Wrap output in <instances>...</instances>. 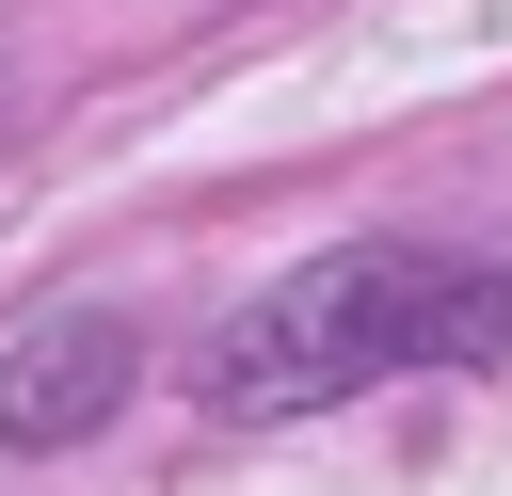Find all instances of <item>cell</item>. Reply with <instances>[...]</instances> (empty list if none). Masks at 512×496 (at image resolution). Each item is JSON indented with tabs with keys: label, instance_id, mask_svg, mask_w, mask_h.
Returning a JSON list of instances; mask_svg holds the SVG:
<instances>
[{
	"label": "cell",
	"instance_id": "7a4b0ae2",
	"mask_svg": "<svg viewBox=\"0 0 512 496\" xmlns=\"http://www.w3.org/2000/svg\"><path fill=\"white\" fill-rule=\"evenodd\" d=\"M128 368H144V336H128L112 304H48V320L0 352V448H80V432L128 400Z\"/></svg>",
	"mask_w": 512,
	"mask_h": 496
},
{
	"label": "cell",
	"instance_id": "6da1fadb",
	"mask_svg": "<svg viewBox=\"0 0 512 496\" xmlns=\"http://www.w3.org/2000/svg\"><path fill=\"white\" fill-rule=\"evenodd\" d=\"M512 352V272L496 256H432V240H336L304 272H272L224 352H208V416H320L352 384L400 368H496Z\"/></svg>",
	"mask_w": 512,
	"mask_h": 496
}]
</instances>
